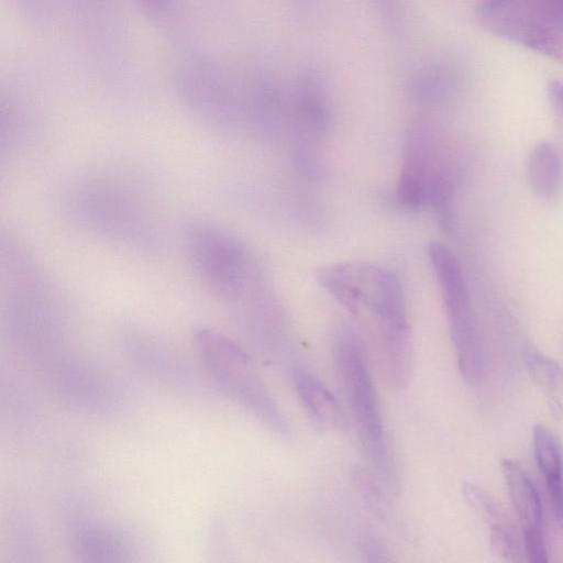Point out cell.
I'll use <instances>...</instances> for the list:
<instances>
[{"label": "cell", "instance_id": "24", "mask_svg": "<svg viewBox=\"0 0 563 563\" xmlns=\"http://www.w3.org/2000/svg\"><path fill=\"white\" fill-rule=\"evenodd\" d=\"M286 2L294 15L303 23L316 18L319 9V0H286Z\"/></svg>", "mask_w": 563, "mask_h": 563}, {"label": "cell", "instance_id": "23", "mask_svg": "<svg viewBox=\"0 0 563 563\" xmlns=\"http://www.w3.org/2000/svg\"><path fill=\"white\" fill-rule=\"evenodd\" d=\"M362 554L367 561L388 562L391 561L389 552L383 542L373 533H363L358 541Z\"/></svg>", "mask_w": 563, "mask_h": 563}, {"label": "cell", "instance_id": "19", "mask_svg": "<svg viewBox=\"0 0 563 563\" xmlns=\"http://www.w3.org/2000/svg\"><path fill=\"white\" fill-rule=\"evenodd\" d=\"M525 363L530 377L547 396L552 411L563 417V369L534 347L525 351Z\"/></svg>", "mask_w": 563, "mask_h": 563}, {"label": "cell", "instance_id": "5", "mask_svg": "<svg viewBox=\"0 0 563 563\" xmlns=\"http://www.w3.org/2000/svg\"><path fill=\"white\" fill-rule=\"evenodd\" d=\"M85 63L100 81L121 86L133 75L121 0H58Z\"/></svg>", "mask_w": 563, "mask_h": 563}, {"label": "cell", "instance_id": "2", "mask_svg": "<svg viewBox=\"0 0 563 563\" xmlns=\"http://www.w3.org/2000/svg\"><path fill=\"white\" fill-rule=\"evenodd\" d=\"M168 82L179 107L201 126L222 132L243 121L241 77L194 34L174 42Z\"/></svg>", "mask_w": 563, "mask_h": 563}, {"label": "cell", "instance_id": "12", "mask_svg": "<svg viewBox=\"0 0 563 563\" xmlns=\"http://www.w3.org/2000/svg\"><path fill=\"white\" fill-rule=\"evenodd\" d=\"M501 465L510 500L522 528L525 554L531 562H547L539 493L530 476L516 461L505 459Z\"/></svg>", "mask_w": 563, "mask_h": 563}, {"label": "cell", "instance_id": "22", "mask_svg": "<svg viewBox=\"0 0 563 563\" xmlns=\"http://www.w3.org/2000/svg\"><path fill=\"white\" fill-rule=\"evenodd\" d=\"M382 24L393 35H399L406 27V0H371Z\"/></svg>", "mask_w": 563, "mask_h": 563}, {"label": "cell", "instance_id": "18", "mask_svg": "<svg viewBox=\"0 0 563 563\" xmlns=\"http://www.w3.org/2000/svg\"><path fill=\"white\" fill-rule=\"evenodd\" d=\"M141 16L173 42L191 31V13L188 0H132Z\"/></svg>", "mask_w": 563, "mask_h": 563}, {"label": "cell", "instance_id": "7", "mask_svg": "<svg viewBox=\"0 0 563 563\" xmlns=\"http://www.w3.org/2000/svg\"><path fill=\"white\" fill-rule=\"evenodd\" d=\"M295 158L309 177L322 170L324 145L332 123V106L327 81L313 68L301 70L294 80L289 99Z\"/></svg>", "mask_w": 563, "mask_h": 563}, {"label": "cell", "instance_id": "11", "mask_svg": "<svg viewBox=\"0 0 563 563\" xmlns=\"http://www.w3.org/2000/svg\"><path fill=\"white\" fill-rule=\"evenodd\" d=\"M242 79L243 121L261 136H273L282 124L285 112L283 88L271 69L252 65Z\"/></svg>", "mask_w": 563, "mask_h": 563}, {"label": "cell", "instance_id": "4", "mask_svg": "<svg viewBox=\"0 0 563 563\" xmlns=\"http://www.w3.org/2000/svg\"><path fill=\"white\" fill-rule=\"evenodd\" d=\"M181 242L194 275L212 296L231 305L251 296L255 265L239 238L213 222L198 219L185 225Z\"/></svg>", "mask_w": 563, "mask_h": 563}, {"label": "cell", "instance_id": "3", "mask_svg": "<svg viewBox=\"0 0 563 563\" xmlns=\"http://www.w3.org/2000/svg\"><path fill=\"white\" fill-rule=\"evenodd\" d=\"M332 356L362 446L380 479L391 487L396 466L363 341L351 328H340Z\"/></svg>", "mask_w": 563, "mask_h": 563}, {"label": "cell", "instance_id": "26", "mask_svg": "<svg viewBox=\"0 0 563 563\" xmlns=\"http://www.w3.org/2000/svg\"><path fill=\"white\" fill-rule=\"evenodd\" d=\"M548 95L554 110L563 117V80H552L548 86Z\"/></svg>", "mask_w": 563, "mask_h": 563}, {"label": "cell", "instance_id": "14", "mask_svg": "<svg viewBox=\"0 0 563 563\" xmlns=\"http://www.w3.org/2000/svg\"><path fill=\"white\" fill-rule=\"evenodd\" d=\"M462 71L450 59H434L418 66L407 80V95L419 106L440 104L451 99L461 86Z\"/></svg>", "mask_w": 563, "mask_h": 563}, {"label": "cell", "instance_id": "9", "mask_svg": "<svg viewBox=\"0 0 563 563\" xmlns=\"http://www.w3.org/2000/svg\"><path fill=\"white\" fill-rule=\"evenodd\" d=\"M477 12L497 34L552 58L563 59V49L539 0H479Z\"/></svg>", "mask_w": 563, "mask_h": 563}, {"label": "cell", "instance_id": "1", "mask_svg": "<svg viewBox=\"0 0 563 563\" xmlns=\"http://www.w3.org/2000/svg\"><path fill=\"white\" fill-rule=\"evenodd\" d=\"M56 208L73 228L125 251L154 256L163 250L156 196L132 170L101 168L78 174L58 189Z\"/></svg>", "mask_w": 563, "mask_h": 563}, {"label": "cell", "instance_id": "6", "mask_svg": "<svg viewBox=\"0 0 563 563\" xmlns=\"http://www.w3.org/2000/svg\"><path fill=\"white\" fill-rule=\"evenodd\" d=\"M192 339L202 365L217 386L273 432L287 437L289 422L260 377L250 355L228 336L206 327L195 329Z\"/></svg>", "mask_w": 563, "mask_h": 563}, {"label": "cell", "instance_id": "13", "mask_svg": "<svg viewBox=\"0 0 563 563\" xmlns=\"http://www.w3.org/2000/svg\"><path fill=\"white\" fill-rule=\"evenodd\" d=\"M432 130L422 120L412 122L406 133L402 163L397 184V199L407 209L417 210L427 201L433 170Z\"/></svg>", "mask_w": 563, "mask_h": 563}, {"label": "cell", "instance_id": "10", "mask_svg": "<svg viewBox=\"0 0 563 563\" xmlns=\"http://www.w3.org/2000/svg\"><path fill=\"white\" fill-rule=\"evenodd\" d=\"M41 113L31 92L10 80L0 96V144L4 157L27 151L40 133Z\"/></svg>", "mask_w": 563, "mask_h": 563}, {"label": "cell", "instance_id": "17", "mask_svg": "<svg viewBox=\"0 0 563 563\" xmlns=\"http://www.w3.org/2000/svg\"><path fill=\"white\" fill-rule=\"evenodd\" d=\"M537 465L547 483L556 517L563 525V450L556 435L545 426L532 430Z\"/></svg>", "mask_w": 563, "mask_h": 563}, {"label": "cell", "instance_id": "25", "mask_svg": "<svg viewBox=\"0 0 563 563\" xmlns=\"http://www.w3.org/2000/svg\"><path fill=\"white\" fill-rule=\"evenodd\" d=\"M194 10L203 15L218 16L228 9L229 0H188Z\"/></svg>", "mask_w": 563, "mask_h": 563}, {"label": "cell", "instance_id": "20", "mask_svg": "<svg viewBox=\"0 0 563 563\" xmlns=\"http://www.w3.org/2000/svg\"><path fill=\"white\" fill-rule=\"evenodd\" d=\"M528 174L539 195L552 196L562 178V161L556 147L549 142L538 143L529 156Z\"/></svg>", "mask_w": 563, "mask_h": 563}, {"label": "cell", "instance_id": "21", "mask_svg": "<svg viewBox=\"0 0 563 563\" xmlns=\"http://www.w3.org/2000/svg\"><path fill=\"white\" fill-rule=\"evenodd\" d=\"M22 19L31 26L46 30L53 26L58 15V0H11Z\"/></svg>", "mask_w": 563, "mask_h": 563}, {"label": "cell", "instance_id": "15", "mask_svg": "<svg viewBox=\"0 0 563 563\" xmlns=\"http://www.w3.org/2000/svg\"><path fill=\"white\" fill-rule=\"evenodd\" d=\"M467 504L488 526L493 551L509 561L522 560V548L517 532L497 503L479 486L473 483L463 485Z\"/></svg>", "mask_w": 563, "mask_h": 563}, {"label": "cell", "instance_id": "16", "mask_svg": "<svg viewBox=\"0 0 563 563\" xmlns=\"http://www.w3.org/2000/svg\"><path fill=\"white\" fill-rule=\"evenodd\" d=\"M292 382L311 420L322 429H340L345 424L342 407L331 390L305 368L292 369Z\"/></svg>", "mask_w": 563, "mask_h": 563}, {"label": "cell", "instance_id": "8", "mask_svg": "<svg viewBox=\"0 0 563 563\" xmlns=\"http://www.w3.org/2000/svg\"><path fill=\"white\" fill-rule=\"evenodd\" d=\"M317 279L332 297L352 313L366 307L376 319L406 307L397 277L367 263H338L321 268Z\"/></svg>", "mask_w": 563, "mask_h": 563}, {"label": "cell", "instance_id": "27", "mask_svg": "<svg viewBox=\"0 0 563 563\" xmlns=\"http://www.w3.org/2000/svg\"><path fill=\"white\" fill-rule=\"evenodd\" d=\"M558 1L563 2V0H558Z\"/></svg>", "mask_w": 563, "mask_h": 563}]
</instances>
